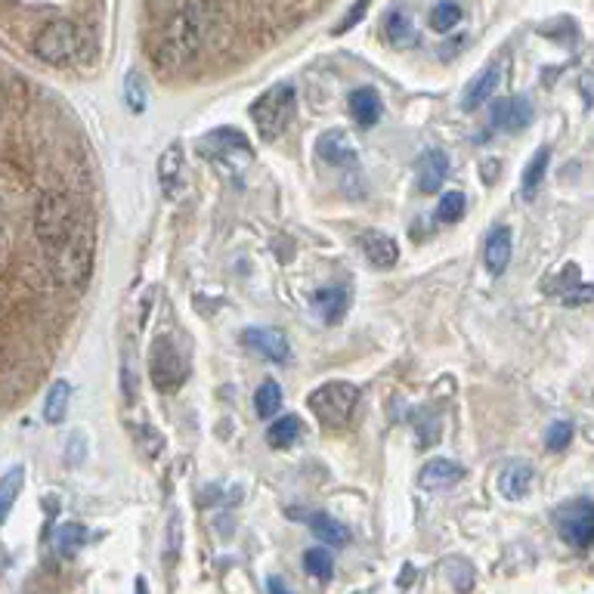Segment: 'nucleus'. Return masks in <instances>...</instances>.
I'll return each instance as SVG.
<instances>
[{
    "mask_svg": "<svg viewBox=\"0 0 594 594\" xmlns=\"http://www.w3.org/2000/svg\"><path fill=\"white\" fill-rule=\"evenodd\" d=\"M356 402H359V390L350 381H328V385L316 387L310 393V409L320 418L325 428H341L354 415Z\"/></svg>",
    "mask_w": 594,
    "mask_h": 594,
    "instance_id": "nucleus-5",
    "label": "nucleus"
},
{
    "mask_svg": "<svg viewBox=\"0 0 594 594\" xmlns=\"http://www.w3.org/2000/svg\"><path fill=\"white\" fill-rule=\"evenodd\" d=\"M241 344H245L251 354L263 356V359H273V363H285L291 356V344L282 328H245V332H241Z\"/></svg>",
    "mask_w": 594,
    "mask_h": 594,
    "instance_id": "nucleus-9",
    "label": "nucleus"
},
{
    "mask_svg": "<svg viewBox=\"0 0 594 594\" xmlns=\"http://www.w3.org/2000/svg\"><path fill=\"white\" fill-rule=\"evenodd\" d=\"M180 174H183V145H168V152L159 161V180L164 195H174L180 186Z\"/></svg>",
    "mask_w": 594,
    "mask_h": 594,
    "instance_id": "nucleus-22",
    "label": "nucleus"
},
{
    "mask_svg": "<svg viewBox=\"0 0 594 594\" xmlns=\"http://www.w3.org/2000/svg\"><path fill=\"white\" fill-rule=\"evenodd\" d=\"M68 402H72V385L68 381H53V387L47 390V400H44V418L50 424H63Z\"/></svg>",
    "mask_w": 594,
    "mask_h": 594,
    "instance_id": "nucleus-26",
    "label": "nucleus"
},
{
    "mask_svg": "<svg viewBox=\"0 0 594 594\" xmlns=\"http://www.w3.org/2000/svg\"><path fill=\"white\" fill-rule=\"evenodd\" d=\"M532 109L530 97H508L498 99L493 106V128L501 130V133H520L532 125Z\"/></svg>",
    "mask_w": 594,
    "mask_h": 594,
    "instance_id": "nucleus-10",
    "label": "nucleus"
},
{
    "mask_svg": "<svg viewBox=\"0 0 594 594\" xmlns=\"http://www.w3.org/2000/svg\"><path fill=\"white\" fill-rule=\"evenodd\" d=\"M301 434H304V421H301L298 415H282V418H276L273 424H270V431H267V443L276 446V450H289L291 443H294Z\"/></svg>",
    "mask_w": 594,
    "mask_h": 594,
    "instance_id": "nucleus-24",
    "label": "nucleus"
},
{
    "mask_svg": "<svg viewBox=\"0 0 594 594\" xmlns=\"http://www.w3.org/2000/svg\"><path fill=\"white\" fill-rule=\"evenodd\" d=\"M50 270L56 285H65V289L87 282V276L94 270V224L87 217L75 226V233L60 248L50 251Z\"/></svg>",
    "mask_w": 594,
    "mask_h": 594,
    "instance_id": "nucleus-2",
    "label": "nucleus"
},
{
    "mask_svg": "<svg viewBox=\"0 0 594 594\" xmlns=\"http://www.w3.org/2000/svg\"><path fill=\"white\" fill-rule=\"evenodd\" d=\"M65 462H68V465H80V462H84V436L80 434L68 436V452H65Z\"/></svg>",
    "mask_w": 594,
    "mask_h": 594,
    "instance_id": "nucleus-36",
    "label": "nucleus"
},
{
    "mask_svg": "<svg viewBox=\"0 0 594 594\" xmlns=\"http://www.w3.org/2000/svg\"><path fill=\"white\" fill-rule=\"evenodd\" d=\"M532 486V465L530 462H508L505 471L498 474V489L505 498H523Z\"/></svg>",
    "mask_w": 594,
    "mask_h": 594,
    "instance_id": "nucleus-19",
    "label": "nucleus"
},
{
    "mask_svg": "<svg viewBox=\"0 0 594 594\" xmlns=\"http://www.w3.org/2000/svg\"><path fill=\"white\" fill-rule=\"evenodd\" d=\"M415 171H418V190L424 195H434L440 193L443 180L450 174V159H446L443 149H428V152L415 161Z\"/></svg>",
    "mask_w": 594,
    "mask_h": 594,
    "instance_id": "nucleus-12",
    "label": "nucleus"
},
{
    "mask_svg": "<svg viewBox=\"0 0 594 594\" xmlns=\"http://www.w3.org/2000/svg\"><path fill=\"white\" fill-rule=\"evenodd\" d=\"M573 440V424L570 421H551L546 431V446L551 452H563Z\"/></svg>",
    "mask_w": 594,
    "mask_h": 594,
    "instance_id": "nucleus-34",
    "label": "nucleus"
},
{
    "mask_svg": "<svg viewBox=\"0 0 594 594\" xmlns=\"http://www.w3.org/2000/svg\"><path fill=\"white\" fill-rule=\"evenodd\" d=\"M198 145H202V155H208V159H224V155H229V152H245V155H251V143H248V137L233 128L210 130L208 137H205Z\"/></svg>",
    "mask_w": 594,
    "mask_h": 594,
    "instance_id": "nucleus-16",
    "label": "nucleus"
},
{
    "mask_svg": "<svg viewBox=\"0 0 594 594\" xmlns=\"http://www.w3.org/2000/svg\"><path fill=\"white\" fill-rule=\"evenodd\" d=\"M462 17H465V13H462V7H458V3H452V0H446V3H436L434 10H431V29L440 34L452 32V29L462 22Z\"/></svg>",
    "mask_w": 594,
    "mask_h": 594,
    "instance_id": "nucleus-30",
    "label": "nucleus"
},
{
    "mask_svg": "<svg viewBox=\"0 0 594 594\" xmlns=\"http://www.w3.org/2000/svg\"><path fill=\"white\" fill-rule=\"evenodd\" d=\"M347 109H350V118L363 130L375 128L381 121V112H385L381 109V97L371 87H356L354 94L347 97Z\"/></svg>",
    "mask_w": 594,
    "mask_h": 594,
    "instance_id": "nucleus-17",
    "label": "nucleus"
},
{
    "mask_svg": "<svg viewBox=\"0 0 594 594\" xmlns=\"http://www.w3.org/2000/svg\"><path fill=\"white\" fill-rule=\"evenodd\" d=\"M511 251H515V236L508 226H496L486 236V270L493 276H501L511 263Z\"/></svg>",
    "mask_w": 594,
    "mask_h": 594,
    "instance_id": "nucleus-15",
    "label": "nucleus"
},
{
    "mask_svg": "<svg viewBox=\"0 0 594 594\" xmlns=\"http://www.w3.org/2000/svg\"><path fill=\"white\" fill-rule=\"evenodd\" d=\"M294 109H298V90H294L291 84H276L267 94H260V97L255 99L251 121H255L260 137H263L267 143H273L291 125Z\"/></svg>",
    "mask_w": 594,
    "mask_h": 594,
    "instance_id": "nucleus-4",
    "label": "nucleus"
},
{
    "mask_svg": "<svg viewBox=\"0 0 594 594\" xmlns=\"http://www.w3.org/2000/svg\"><path fill=\"white\" fill-rule=\"evenodd\" d=\"M310 530H313V536L320 539L322 546H332V548H344L347 542H350V530L341 523V520H335V517L328 515H313L310 520Z\"/></svg>",
    "mask_w": 594,
    "mask_h": 594,
    "instance_id": "nucleus-20",
    "label": "nucleus"
},
{
    "mask_svg": "<svg viewBox=\"0 0 594 594\" xmlns=\"http://www.w3.org/2000/svg\"><path fill=\"white\" fill-rule=\"evenodd\" d=\"M467 210V198L462 193H446L440 198V205H436V220L440 224H455V220H462Z\"/></svg>",
    "mask_w": 594,
    "mask_h": 594,
    "instance_id": "nucleus-32",
    "label": "nucleus"
},
{
    "mask_svg": "<svg viewBox=\"0 0 594 594\" xmlns=\"http://www.w3.org/2000/svg\"><path fill=\"white\" fill-rule=\"evenodd\" d=\"M78 224V210L63 193H47L34 208V233H37V241L47 248V255L53 248H60Z\"/></svg>",
    "mask_w": 594,
    "mask_h": 594,
    "instance_id": "nucleus-3",
    "label": "nucleus"
},
{
    "mask_svg": "<svg viewBox=\"0 0 594 594\" xmlns=\"http://www.w3.org/2000/svg\"><path fill=\"white\" fill-rule=\"evenodd\" d=\"M316 152L332 168H356V161H359L356 140L347 130H325L320 137V143H316Z\"/></svg>",
    "mask_w": 594,
    "mask_h": 594,
    "instance_id": "nucleus-11",
    "label": "nucleus"
},
{
    "mask_svg": "<svg viewBox=\"0 0 594 594\" xmlns=\"http://www.w3.org/2000/svg\"><path fill=\"white\" fill-rule=\"evenodd\" d=\"M498 80H501V68H498V65H486L480 75L471 80V87L465 90L462 109H465V112H474V109H480L486 99L496 97Z\"/></svg>",
    "mask_w": 594,
    "mask_h": 594,
    "instance_id": "nucleus-18",
    "label": "nucleus"
},
{
    "mask_svg": "<svg viewBox=\"0 0 594 594\" xmlns=\"http://www.w3.org/2000/svg\"><path fill=\"white\" fill-rule=\"evenodd\" d=\"M84 542H87V530H84L80 523H68V527H63L60 536H56V548H60L63 558H75L80 548H84Z\"/></svg>",
    "mask_w": 594,
    "mask_h": 594,
    "instance_id": "nucleus-31",
    "label": "nucleus"
},
{
    "mask_svg": "<svg viewBox=\"0 0 594 594\" xmlns=\"http://www.w3.org/2000/svg\"><path fill=\"white\" fill-rule=\"evenodd\" d=\"M145 87H143V78L137 75V72H130L128 80H125V99H128L130 112L133 115H143L145 112Z\"/></svg>",
    "mask_w": 594,
    "mask_h": 594,
    "instance_id": "nucleus-33",
    "label": "nucleus"
},
{
    "mask_svg": "<svg viewBox=\"0 0 594 594\" xmlns=\"http://www.w3.org/2000/svg\"><path fill=\"white\" fill-rule=\"evenodd\" d=\"M548 164H551V149L548 145H542L536 155L530 159V164H527V171H523V177H520V193H523V198L527 202H532L536 198V193H539V186L546 183V171Z\"/></svg>",
    "mask_w": 594,
    "mask_h": 594,
    "instance_id": "nucleus-21",
    "label": "nucleus"
},
{
    "mask_svg": "<svg viewBox=\"0 0 594 594\" xmlns=\"http://www.w3.org/2000/svg\"><path fill=\"white\" fill-rule=\"evenodd\" d=\"M255 409H258V415L267 418V421L279 415V409H282V387H279V381H263V385L258 387Z\"/></svg>",
    "mask_w": 594,
    "mask_h": 594,
    "instance_id": "nucleus-29",
    "label": "nucleus"
},
{
    "mask_svg": "<svg viewBox=\"0 0 594 594\" xmlns=\"http://www.w3.org/2000/svg\"><path fill=\"white\" fill-rule=\"evenodd\" d=\"M22 486H25V467H10V471L3 474V480H0V517H3V520L13 511Z\"/></svg>",
    "mask_w": 594,
    "mask_h": 594,
    "instance_id": "nucleus-27",
    "label": "nucleus"
},
{
    "mask_svg": "<svg viewBox=\"0 0 594 594\" xmlns=\"http://www.w3.org/2000/svg\"><path fill=\"white\" fill-rule=\"evenodd\" d=\"M304 570L306 576L320 579V582H328L332 573H335V558H332V551L328 548H310L304 554Z\"/></svg>",
    "mask_w": 594,
    "mask_h": 594,
    "instance_id": "nucleus-28",
    "label": "nucleus"
},
{
    "mask_svg": "<svg viewBox=\"0 0 594 594\" xmlns=\"http://www.w3.org/2000/svg\"><path fill=\"white\" fill-rule=\"evenodd\" d=\"M186 354L180 350V344L171 335H161L152 341V354H149V378L159 390H177L186 381Z\"/></svg>",
    "mask_w": 594,
    "mask_h": 594,
    "instance_id": "nucleus-6",
    "label": "nucleus"
},
{
    "mask_svg": "<svg viewBox=\"0 0 594 594\" xmlns=\"http://www.w3.org/2000/svg\"><path fill=\"white\" fill-rule=\"evenodd\" d=\"M369 3H371V0H356L354 7H350V13H347V17L341 19V22H337V25H335V34L350 32V29H354L356 22H359V19L366 17V10H369Z\"/></svg>",
    "mask_w": 594,
    "mask_h": 594,
    "instance_id": "nucleus-35",
    "label": "nucleus"
},
{
    "mask_svg": "<svg viewBox=\"0 0 594 594\" xmlns=\"http://www.w3.org/2000/svg\"><path fill=\"white\" fill-rule=\"evenodd\" d=\"M385 34L393 47H412V44H415V25H412V19H409L406 10H393V13L387 17Z\"/></svg>",
    "mask_w": 594,
    "mask_h": 594,
    "instance_id": "nucleus-25",
    "label": "nucleus"
},
{
    "mask_svg": "<svg viewBox=\"0 0 594 594\" xmlns=\"http://www.w3.org/2000/svg\"><path fill=\"white\" fill-rule=\"evenodd\" d=\"M316 310L322 313V320L328 325H337L344 320V313L350 310V294L344 289H322L316 294Z\"/></svg>",
    "mask_w": 594,
    "mask_h": 594,
    "instance_id": "nucleus-23",
    "label": "nucleus"
},
{
    "mask_svg": "<svg viewBox=\"0 0 594 594\" xmlns=\"http://www.w3.org/2000/svg\"><path fill=\"white\" fill-rule=\"evenodd\" d=\"M462 480H465V467L458 462H450V458H431L421 467V477H418L421 489H428V493H443V489H450Z\"/></svg>",
    "mask_w": 594,
    "mask_h": 594,
    "instance_id": "nucleus-13",
    "label": "nucleus"
},
{
    "mask_svg": "<svg viewBox=\"0 0 594 594\" xmlns=\"http://www.w3.org/2000/svg\"><path fill=\"white\" fill-rule=\"evenodd\" d=\"M267 588H270V592H289V585H285L282 579H270V582H267Z\"/></svg>",
    "mask_w": 594,
    "mask_h": 594,
    "instance_id": "nucleus-37",
    "label": "nucleus"
},
{
    "mask_svg": "<svg viewBox=\"0 0 594 594\" xmlns=\"http://www.w3.org/2000/svg\"><path fill=\"white\" fill-rule=\"evenodd\" d=\"M359 248H363V258L369 260L371 267H378V270H390V267L400 260L397 241L385 236V233H378V229L363 233V236H359Z\"/></svg>",
    "mask_w": 594,
    "mask_h": 594,
    "instance_id": "nucleus-14",
    "label": "nucleus"
},
{
    "mask_svg": "<svg viewBox=\"0 0 594 594\" xmlns=\"http://www.w3.org/2000/svg\"><path fill=\"white\" fill-rule=\"evenodd\" d=\"M78 53V25L68 19L47 22L34 37V56L50 65H68Z\"/></svg>",
    "mask_w": 594,
    "mask_h": 594,
    "instance_id": "nucleus-7",
    "label": "nucleus"
},
{
    "mask_svg": "<svg viewBox=\"0 0 594 594\" xmlns=\"http://www.w3.org/2000/svg\"><path fill=\"white\" fill-rule=\"evenodd\" d=\"M554 523H558V536L566 546L579 548V551L594 546V501L588 498L566 501L554 515Z\"/></svg>",
    "mask_w": 594,
    "mask_h": 594,
    "instance_id": "nucleus-8",
    "label": "nucleus"
},
{
    "mask_svg": "<svg viewBox=\"0 0 594 594\" xmlns=\"http://www.w3.org/2000/svg\"><path fill=\"white\" fill-rule=\"evenodd\" d=\"M205 34H208V7L202 0H193L164 25L155 53H152L155 68L161 75H174L180 68H186L198 56Z\"/></svg>",
    "mask_w": 594,
    "mask_h": 594,
    "instance_id": "nucleus-1",
    "label": "nucleus"
}]
</instances>
